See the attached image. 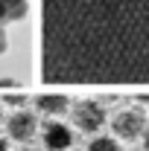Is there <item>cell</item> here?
<instances>
[{
	"instance_id": "cell-1",
	"label": "cell",
	"mask_w": 149,
	"mask_h": 151,
	"mask_svg": "<svg viewBox=\"0 0 149 151\" xmlns=\"http://www.w3.org/2000/svg\"><path fill=\"white\" fill-rule=\"evenodd\" d=\"M47 81H131L149 76V0H44Z\"/></svg>"
},
{
	"instance_id": "cell-2",
	"label": "cell",
	"mask_w": 149,
	"mask_h": 151,
	"mask_svg": "<svg viewBox=\"0 0 149 151\" xmlns=\"http://www.w3.org/2000/svg\"><path fill=\"white\" fill-rule=\"evenodd\" d=\"M73 119L85 134H93V131H99L102 122H105V108L99 102H93V99H85V102H79L73 108Z\"/></svg>"
},
{
	"instance_id": "cell-3",
	"label": "cell",
	"mask_w": 149,
	"mask_h": 151,
	"mask_svg": "<svg viewBox=\"0 0 149 151\" xmlns=\"http://www.w3.org/2000/svg\"><path fill=\"white\" fill-rule=\"evenodd\" d=\"M114 125V134L117 137H123V139H134L137 134H143V125H146V116H143V111H120L117 116L111 119Z\"/></svg>"
},
{
	"instance_id": "cell-4",
	"label": "cell",
	"mask_w": 149,
	"mask_h": 151,
	"mask_svg": "<svg viewBox=\"0 0 149 151\" xmlns=\"http://www.w3.org/2000/svg\"><path fill=\"white\" fill-rule=\"evenodd\" d=\"M6 128H9V137H12V139L26 142V139H32V137H35L38 119H35V113H29V111H23V108H20V111H15L12 116H9Z\"/></svg>"
},
{
	"instance_id": "cell-5",
	"label": "cell",
	"mask_w": 149,
	"mask_h": 151,
	"mask_svg": "<svg viewBox=\"0 0 149 151\" xmlns=\"http://www.w3.org/2000/svg\"><path fill=\"white\" fill-rule=\"evenodd\" d=\"M73 142V134L67 131V125H58V122H50L44 128V145L50 151H67Z\"/></svg>"
},
{
	"instance_id": "cell-6",
	"label": "cell",
	"mask_w": 149,
	"mask_h": 151,
	"mask_svg": "<svg viewBox=\"0 0 149 151\" xmlns=\"http://www.w3.org/2000/svg\"><path fill=\"white\" fill-rule=\"evenodd\" d=\"M35 105H38V111L41 113H53V116H58V113H64L67 111V96H61V93H41L35 99Z\"/></svg>"
},
{
	"instance_id": "cell-7",
	"label": "cell",
	"mask_w": 149,
	"mask_h": 151,
	"mask_svg": "<svg viewBox=\"0 0 149 151\" xmlns=\"http://www.w3.org/2000/svg\"><path fill=\"white\" fill-rule=\"evenodd\" d=\"M29 0H0V23H15L26 15Z\"/></svg>"
},
{
	"instance_id": "cell-8",
	"label": "cell",
	"mask_w": 149,
	"mask_h": 151,
	"mask_svg": "<svg viewBox=\"0 0 149 151\" xmlns=\"http://www.w3.org/2000/svg\"><path fill=\"white\" fill-rule=\"evenodd\" d=\"M88 151H120V148H117V142L111 137H96V139H91Z\"/></svg>"
},
{
	"instance_id": "cell-9",
	"label": "cell",
	"mask_w": 149,
	"mask_h": 151,
	"mask_svg": "<svg viewBox=\"0 0 149 151\" xmlns=\"http://www.w3.org/2000/svg\"><path fill=\"white\" fill-rule=\"evenodd\" d=\"M6 102L15 105V108H23V105H26V96L23 93H12V96H6Z\"/></svg>"
},
{
	"instance_id": "cell-10",
	"label": "cell",
	"mask_w": 149,
	"mask_h": 151,
	"mask_svg": "<svg viewBox=\"0 0 149 151\" xmlns=\"http://www.w3.org/2000/svg\"><path fill=\"white\" fill-rule=\"evenodd\" d=\"M9 50V35H6V29H3V23H0V55Z\"/></svg>"
},
{
	"instance_id": "cell-11",
	"label": "cell",
	"mask_w": 149,
	"mask_h": 151,
	"mask_svg": "<svg viewBox=\"0 0 149 151\" xmlns=\"http://www.w3.org/2000/svg\"><path fill=\"white\" fill-rule=\"evenodd\" d=\"M137 99H140L143 105H149V93H140V96H137Z\"/></svg>"
},
{
	"instance_id": "cell-12",
	"label": "cell",
	"mask_w": 149,
	"mask_h": 151,
	"mask_svg": "<svg viewBox=\"0 0 149 151\" xmlns=\"http://www.w3.org/2000/svg\"><path fill=\"white\" fill-rule=\"evenodd\" d=\"M143 142H146V151H149V128H146V134H143Z\"/></svg>"
},
{
	"instance_id": "cell-13",
	"label": "cell",
	"mask_w": 149,
	"mask_h": 151,
	"mask_svg": "<svg viewBox=\"0 0 149 151\" xmlns=\"http://www.w3.org/2000/svg\"><path fill=\"white\" fill-rule=\"evenodd\" d=\"M0 151H9V145H6V139H0Z\"/></svg>"
},
{
	"instance_id": "cell-14",
	"label": "cell",
	"mask_w": 149,
	"mask_h": 151,
	"mask_svg": "<svg viewBox=\"0 0 149 151\" xmlns=\"http://www.w3.org/2000/svg\"><path fill=\"white\" fill-rule=\"evenodd\" d=\"M23 151H35V148H23Z\"/></svg>"
},
{
	"instance_id": "cell-15",
	"label": "cell",
	"mask_w": 149,
	"mask_h": 151,
	"mask_svg": "<svg viewBox=\"0 0 149 151\" xmlns=\"http://www.w3.org/2000/svg\"><path fill=\"white\" fill-rule=\"evenodd\" d=\"M0 119H3V111H0Z\"/></svg>"
}]
</instances>
